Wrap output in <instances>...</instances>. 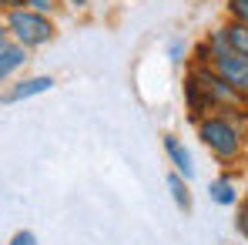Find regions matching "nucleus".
<instances>
[{"label":"nucleus","mask_w":248,"mask_h":245,"mask_svg":"<svg viewBox=\"0 0 248 245\" xmlns=\"http://www.w3.org/2000/svg\"><path fill=\"white\" fill-rule=\"evenodd\" d=\"M50 87H54L50 78H27V81H20L17 87H10V94H7L3 101H24V98L44 94V91H50Z\"/></svg>","instance_id":"obj_6"},{"label":"nucleus","mask_w":248,"mask_h":245,"mask_svg":"<svg viewBox=\"0 0 248 245\" xmlns=\"http://www.w3.org/2000/svg\"><path fill=\"white\" fill-rule=\"evenodd\" d=\"M71 3H78V7H81V3H84V0H71Z\"/></svg>","instance_id":"obj_17"},{"label":"nucleus","mask_w":248,"mask_h":245,"mask_svg":"<svg viewBox=\"0 0 248 245\" xmlns=\"http://www.w3.org/2000/svg\"><path fill=\"white\" fill-rule=\"evenodd\" d=\"M165 151L171 155V164H174V171H178L181 178H191V175H195V164H191L188 148H185L174 134H165Z\"/></svg>","instance_id":"obj_5"},{"label":"nucleus","mask_w":248,"mask_h":245,"mask_svg":"<svg viewBox=\"0 0 248 245\" xmlns=\"http://www.w3.org/2000/svg\"><path fill=\"white\" fill-rule=\"evenodd\" d=\"M228 10L238 24H248V0H228Z\"/></svg>","instance_id":"obj_11"},{"label":"nucleus","mask_w":248,"mask_h":245,"mask_svg":"<svg viewBox=\"0 0 248 245\" xmlns=\"http://www.w3.org/2000/svg\"><path fill=\"white\" fill-rule=\"evenodd\" d=\"M211 198H215L218 205H232V202H235V188H232V181L218 178V181L211 185Z\"/></svg>","instance_id":"obj_10"},{"label":"nucleus","mask_w":248,"mask_h":245,"mask_svg":"<svg viewBox=\"0 0 248 245\" xmlns=\"http://www.w3.org/2000/svg\"><path fill=\"white\" fill-rule=\"evenodd\" d=\"M24 61H27V54H24V47H20V44H14V47H7V44H3V47H0V78H7L10 71H17Z\"/></svg>","instance_id":"obj_8"},{"label":"nucleus","mask_w":248,"mask_h":245,"mask_svg":"<svg viewBox=\"0 0 248 245\" xmlns=\"http://www.w3.org/2000/svg\"><path fill=\"white\" fill-rule=\"evenodd\" d=\"M221 34H225V44L232 47V50H238V54H245L248 57V24H228V27H221Z\"/></svg>","instance_id":"obj_7"},{"label":"nucleus","mask_w":248,"mask_h":245,"mask_svg":"<svg viewBox=\"0 0 248 245\" xmlns=\"http://www.w3.org/2000/svg\"><path fill=\"white\" fill-rule=\"evenodd\" d=\"M238 232H242V235L248 239V202L238 208Z\"/></svg>","instance_id":"obj_13"},{"label":"nucleus","mask_w":248,"mask_h":245,"mask_svg":"<svg viewBox=\"0 0 248 245\" xmlns=\"http://www.w3.org/2000/svg\"><path fill=\"white\" fill-rule=\"evenodd\" d=\"M3 37H7V27L0 24V47H3Z\"/></svg>","instance_id":"obj_16"},{"label":"nucleus","mask_w":248,"mask_h":245,"mask_svg":"<svg viewBox=\"0 0 248 245\" xmlns=\"http://www.w3.org/2000/svg\"><path fill=\"white\" fill-rule=\"evenodd\" d=\"M198 134H202L205 148L215 151L218 158H235V155H238L242 138H238V131H235L232 121H225V118H208V121H202Z\"/></svg>","instance_id":"obj_3"},{"label":"nucleus","mask_w":248,"mask_h":245,"mask_svg":"<svg viewBox=\"0 0 248 245\" xmlns=\"http://www.w3.org/2000/svg\"><path fill=\"white\" fill-rule=\"evenodd\" d=\"M208 50H211L215 74L228 84L238 98H248V57L238 54V50H232V47L225 44V34H221V31L211 34V47H208Z\"/></svg>","instance_id":"obj_1"},{"label":"nucleus","mask_w":248,"mask_h":245,"mask_svg":"<svg viewBox=\"0 0 248 245\" xmlns=\"http://www.w3.org/2000/svg\"><path fill=\"white\" fill-rule=\"evenodd\" d=\"M168 188H171V198L178 202V208H191V195H188V185H185V178L178 175V171H171L168 175Z\"/></svg>","instance_id":"obj_9"},{"label":"nucleus","mask_w":248,"mask_h":245,"mask_svg":"<svg viewBox=\"0 0 248 245\" xmlns=\"http://www.w3.org/2000/svg\"><path fill=\"white\" fill-rule=\"evenodd\" d=\"M24 3H27V0H0V7H3V10H20Z\"/></svg>","instance_id":"obj_14"},{"label":"nucleus","mask_w":248,"mask_h":245,"mask_svg":"<svg viewBox=\"0 0 248 245\" xmlns=\"http://www.w3.org/2000/svg\"><path fill=\"white\" fill-rule=\"evenodd\" d=\"M185 98H188V108H191V118L198 121V114H205L211 108H218V101H215V94L205 87V81L191 71L188 74V81H185Z\"/></svg>","instance_id":"obj_4"},{"label":"nucleus","mask_w":248,"mask_h":245,"mask_svg":"<svg viewBox=\"0 0 248 245\" xmlns=\"http://www.w3.org/2000/svg\"><path fill=\"white\" fill-rule=\"evenodd\" d=\"M7 245H37V239H34L31 232H17V235H14Z\"/></svg>","instance_id":"obj_12"},{"label":"nucleus","mask_w":248,"mask_h":245,"mask_svg":"<svg viewBox=\"0 0 248 245\" xmlns=\"http://www.w3.org/2000/svg\"><path fill=\"white\" fill-rule=\"evenodd\" d=\"M27 3H34V10L44 14V10H50V3H54V0H27Z\"/></svg>","instance_id":"obj_15"},{"label":"nucleus","mask_w":248,"mask_h":245,"mask_svg":"<svg viewBox=\"0 0 248 245\" xmlns=\"http://www.w3.org/2000/svg\"><path fill=\"white\" fill-rule=\"evenodd\" d=\"M7 27L14 31V37L24 47H37V44H47L54 37V24L37 10H10Z\"/></svg>","instance_id":"obj_2"}]
</instances>
